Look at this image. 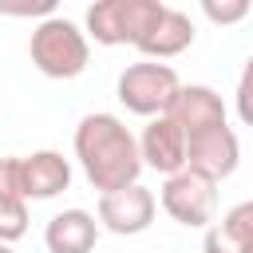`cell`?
Returning a JSON list of instances; mask_svg holds the SVG:
<instances>
[{"label":"cell","mask_w":253,"mask_h":253,"mask_svg":"<svg viewBox=\"0 0 253 253\" xmlns=\"http://www.w3.org/2000/svg\"><path fill=\"white\" fill-rule=\"evenodd\" d=\"M75 158L87 174V182L99 194L111 190H126L138 182L142 174V158H138V138L126 130V123L111 111H95L83 115L75 126Z\"/></svg>","instance_id":"1"},{"label":"cell","mask_w":253,"mask_h":253,"mask_svg":"<svg viewBox=\"0 0 253 253\" xmlns=\"http://www.w3.org/2000/svg\"><path fill=\"white\" fill-rule=\"evenodd\" d=\"M28 55H32V67L47 79H79L91 63V40L67 16H47L32 28Z\"/></svg>","instance_id":"2"},{"label":"cell","mask_w":253,"mask_h":253,"mask_svg":"<svg viewBox=\"0 0 253 253\" xmlns=\"http://www.w3.org/2000/svg\"><path fill=\"white\" fill-rule=\"evenodd\" d=\"M162 0H95L83 16L87 24V40L103 43V47H119V43H138L150 24L162 16Z\"/></svg>","instance_id":"3"},{"label":"cell","mask_w":253,"mask_h":253,"mask_svg":"<svg viewBox=\"0 0 253 253\" xmlns=\"http://www.w3.org/2000/svg\"><path fill=\"white\" fill-rule=\"evenodd\" d=\"M119 103L130 111V115H142V119H158L170 111V103L178 99L182 91V79L170 63H154V59H138V63H126L123 75H119Z\"/></svg>","instance_id":"4"},{"label":"cell","mask_w":253,"mask_h":253,"mask_svg":"<svg viewBox=\"0 0 253 253\" xmlns=\"http://www.w3.org/2000/svg\"><path fill=\"white\" fill-rule=\"evenodd\" d=\"M162 210L186 229H210L217 217V186L194 170H178L158 190Z\"/></svg>","instance_id":"5"},{"label":"cell","mask_w":253,"mask_h":253,"mask_svg":"<svg viewBox=\"0 0 253 253\" xmlns=\"http://www.w3.org/2000/svg\"><path fill=\"white\" fill-rule=\"evenodd\" d=\"M154 210H158V198L134 182L126 190H111V194H99V206H95V217L103 229L119 233V237H134V233H146L150 221H154Z\"/></svg>","instance_id":"6"},{"label":"cell","mask_w":253,"mask_h":253,"mask_svg":"<svg viewBox=\"0 0 253 253\" xmlns=\"http://www.w3.org/2000/svg\"><path fill=\"white\" fill-rule=\"evenodd\" d=\"M237 162H241V142H237L233 126H217V130L186 138V170L210 178L213 186L225 182L237 170Z\"/></svg>","instance_id":"7"},{"label":"cell","mask_w":253,"mask_h":253,"mask_svg":"<svg viewBox=\"0 0 253 253\" xmlns=\"http://www.w3.org/2000/svg\"><path fill=\"white\" fill-rule=\"evenodd\" d=\"M138 158H142V166H150L162 178L186 170V134H182V126L170 115L150 119L138 134Z\"/></svg>","instance_id":"8"},{"label":"cell","mask_w":253,"mask_h":253,"mask_svg":"<svg viewBox=\"0 0 253 253\" xmlns=\"http://www.w3.org/2000/svg\"><path fill=\"white\" fill-rule=\"evenodd\" d=\"M166 115L182 126L186 138L206 134V130H217V126H229V123H225V103H221V95H217L213 87H206V83H182V91H178V99L170 103Z\"/></svg>","instance_id":"9"},{"label":"cell","mask_w":253,"mask_h":253,"mask_svg":"<svg viewBox=\"0 0 253 253\" xmlns=\"http://www.w3.org/2000/svg\"><path fill=\"white\" fill-rule=\"evenodd\" d=\"M24 174V202H47L71 186V162L59 150H32L20 158Z\"/></svg>","instance_id":"10"},{"label":"cell","mask_w":253,"mask_h":253,"mask_svg":"<svg viewBox=\"0 0 253 253\" xmlns=\"http://www.w3.org/2000/svg\"><path fill=\"white\" fill-rule=\"evenodd\" d=\"M194 43V20L182 12V8H162V16L150 24V32L134 43L146 59H154V63H162V59H174V55H182L186 47Z\"/></svg>","instance_id":"11"},{"label":"cell","mask_w":253,"mask_h":253,"mask_svg":"<svg viewBox=\"0 0 253 253\" xmlns=\"http://www.w3.org/2000/svg\"><path fill=\"white\" fill-rule=\"evenodd\" d=\"M95 241H99V221L87 210H63L43 229L47 253H91Z\"/></svg>","instance_id":"12"},{"label":"cell","mask_w":253,"mask_h":253,"mask_svg":"<svg viewBox=\"0 0 253 253\" xmlns=\"http://www.w3.org/2000/svg\"><path fill=\"white\" fill-rule=\"evenodd\" d=\"M202 253H253V198L229 206L221 221L206 229Z\"/></svg>","instance_id":"13"},{"label":"cell","mask_w":253,"mask_h":253,"mask_svg":"<svg viewBox=\"0 0 253 253\" xmlns=\"http://www.w3.org/2000/svg\"><path fill=\"white\" fill-rule=\"evenodd\" d=\"M28 233V202H0V245H12Z\"/></svg>","instance_id":"14"},{"label":"cell","mask_w":253,"mask_h":253,"mask_svg":"<svg viewBox=\"0 0 253 253\" xmlns=\"http://www.w3.org/2000/svg\"><path fill=\"white\" fill-rule=\"evenodd\" d=\"M253 8H249V0H202V16L210 20V24H241L245 16H249Z\"/></svg>","instance_id":"15"},{"label":"cell","mask_w":253,"mask_h":253,"mask_svg":"<svg viewBox=\"0 0 253 253\" xmlns=\"http://www.w3.org/2000/svg\"><path fill=\"white\" fill-rule=\"evenodd\" d=\"M0 202H24V174L16 154L0 158Z\"/></svg>","instance_id":"16"},{"label":"cell","mask_w":253,"mask_h":253,"mask_svg":"<svg viewBox=\"0 0 253 253\" xmlns=\"http://www.w3.org/2000/svg\"><path fill=\"white\" fill-rule=\"evenodd\" d=\"M233 107H237V119H241L245 126H253V55L245 59V67H241V75H237Z\"/></svg>","instance_id":"17"},{"label":"cell","mask_w":253,"mask_h":253,"mask_svg":"<svg viewBox=\"0 0 253 253\" xmlns=\"http://www.w3.org/2000/svg\"><path fill=\"white\" fill-rule=\"evenodd\" d=\"M0 16H55V4L51 0H40V4H0Z\"/></svg>","instance_id":"18"},{"label":"cell","mask_w":253,"mask_h":253,"mask_svg":"<svg viewBox=\"0 0 253 253\" xmlns=\"http://www.w3.org/2000/svg\"><path fill=\"white\" fill-rule=\"evenodd\" d=\"M0 253H16V249H12V245H0Z\"/></svg>","instance_id":"19"}]
</instances>
